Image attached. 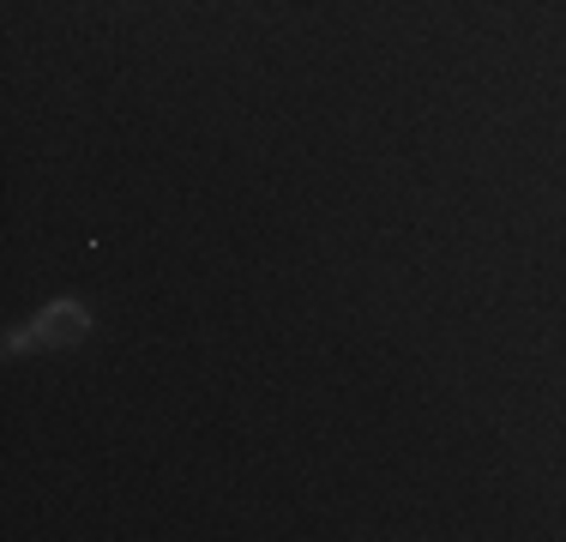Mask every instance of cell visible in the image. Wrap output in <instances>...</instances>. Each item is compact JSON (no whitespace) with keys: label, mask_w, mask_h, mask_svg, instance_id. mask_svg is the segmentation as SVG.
<instances>
[{"label":"cell","mask_w":566,"mask_h":542,"mask_svg":"<svg viewBox=\"0 0 566 542\" xmlns=\"http://www.w3.org/2000/svg\"><path fill=\"white\" fill-rule=\"evenodd\" d=\"M85 332H91V314L78 302H49L43 314L31 320V332L12 337V350H24V344H43V350L49 344H73V337H85Z\"/></svg>","instance_id":"6da1fadb"}]
</instances>
